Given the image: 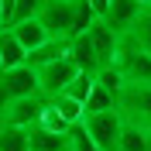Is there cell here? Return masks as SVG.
Returning a JSON list of instances; mask_svg holds the SVG:
<instances>
[{
    "label": "cell",
    "instance_id": "1",
    "mask_svg": "<svg viewBox=\"0 0 151 151\" xmlns=\"http://www.w3.org/2000/svg\"><path fill=\"white\" fill-rule=\"evenodd\" d=\"M117 110L127 124H141L151 131V83H124L117 93Z\"/></svg>",
    "mask_w": 151,
    "mask_h": 151
},
{
    "label": "cell",
    "instance_id": "2",
    "mask_svg": "<svg viewBox=\"0 0 151 151\" xmlns=\"http://www.w3.org/2000/svg\"><path fill=\"white\" fill-rule=\"evenodd\" d=\"M86 131L100 144V151H117L120 148V134H124V113L113 106V110H103V113H86L83 117Z\"/></svg>",
    "mask_w": 151,
    "mask_h": 151
},
{
    "label": "cell",
    "instance_id": "3",
    "mask_svg": "<svg viewBox=\"0 0 151 151\" xmlns=\"http://www.w3.org/2000/svg\"><path fill=\"white\" fill-rule=\"evenodd\" d=\"M117 65H120L127 83H151V52H144L131 35H120Z\"/></svg>",
    "mask_w": 151,
    "mask_h": 151
},
{
    "label": "cell",
    "instance_id": "4",
    "mask_svg": "<svg viewBox=\"0 0 151 151\" xmlns=\"http://www.w3.org/2000/svg\"><path fill=\"white\" fill-rule=\"evenodd\" d=\"M83 72V69L76 65V58L72 55H62L55 58V62H48V65L38 69V83H41V96H58V93H65V86L72 83L76 76Z\"/></svg>",
    "mask_w": 151,
    "mask_h": 151
},
{
    "label": "cell",
    "instance_id": "5",
    "mask_svg": "<svg viewBox=\"0 0 151 151\" xmlns=\"http://www.w3.org/2000/svg\"><path fill=\"white\" fill-rule=\"evenodd\" d=\"M41 24L52 38H69L72 41V17H76V0H45L41 7Z\"/></svg>",
    "mask_w": 151,
    "mask_h": 151
},
{
    "label": "cell",
    "instance_id": "6",
    "mask_svg": "<svg viewBox=\"0 0 151 151\" xmlns=\"http://www.w3.org/2000/svg\"><path fill=\"white\" fill-rule=\"evenodd\" d=\"M48 106V96H17V100H10L7 110H4V117H0V124H14V127H35L38 120H41V113H45Z\"/></svg>",
    "mask_w": 151,
    "mask_h": 151
},
{
    "label": "cell",
    "instance_id": "7",
    "mask_svg": "<svg viewBox=\"0 0 151 151\" xmlns=\"http://www.w3.org/2000/svg\"><path fill=\"white\" fill-rule=\"evenodd\" d=\"M0 83L7 86L10 100H17V96H38L41 93L38 69H31L28 62H24V65H14V69H4V72H0Z\"/></svg>",
    "mask_w": 151,
    "mask_h": 151
},
{
    "label": "cell",
    "instance_id": "8",
    "mask_svg": "<svg viewBox=\"0 0 151 151\" xmlns=\"http://www.w3.org/2000/svg\"><path fill=\"white\" fill-rule=\"evenodd\" d=\"M89 41H93V48H96V55H100V69L103 65H110V62H117V48H120V35L106 24L103 17H96L93 24H89Z\"/></svg>",
    "mask_w": 151,
    "mask_h": 151
},
{
    "label": "cell",
    "instance_id": "9",
    "mask_svg": "<svg viewBox=\"0 0 151 151\" xmlns=\"http://www.w3.org/2000/svg\"><path fill=\"white\" fill-rule=\"evenodd\" d=\"M141 14H144V7L137 4V0H113L103 21L110 24L113 31H117V35H127V31L134 28V21L141 17Z\"/></svg>",
    "mask_w": 151,
    "mask_h": 151
},
{
    "label": "cell",
    "instance_id": "10",
    "mask_svg": "<svg viewBox=\"0 0 151 151\" xmlns=\"http://www.w3.org/2000/svg\"><path fill=\"white\" fill-rule=\"evenodd\" d=\"M28 62V48L17 41L10 28H0V69H14Z\"/></svg>",
    "mask_w": 151,
    "mask_h": 151
},
{
    "label": "cell",
    "instance_id": "11",
    "mask_svg": "<svg viewBox=\"0 0 151 151\" xmlns=\"http://www.w3.org/2000/svg\"><path fill=\"white\" fill-rule=\"evenodd\" d=\"M10 31L17 35V41H21L24 48H28V52L41 48V45L48 41V38H52V35H48V28L41 24V17H28V21H17V24H14Z\"/></svg>",
    "mask_w": 151,
    "mask_h": 151
},
{
    "label": "cell",
    "instance_id": "12",
    "mask_svg": "<svg viewBox=\"0 0 151 151\" xmlns=\"http://www.w3.org/2000/svg\"><path fill=\"white\" fill-rule=\"evenodd\" d=\"M69 55L76 58V65L83 69V72H100V55H96L93 41H89V35H76L72 41H69Z\"/></svg>",
    "mask_w": 151,
    "mask_h": 151
},
{
    "label": "cell",
    "instance_id": "13",
    "mask_svg": "<svg viewBox=\"0 0 151 151\" xmlns=\"http://www.w3.org/2000/svg\"><path fill=\"white\" fill-rule=\"evenodd\" d=\"M62 55H69V38H48L41 48L28 52V65L41 69V65H48V62H55V58H62Z\"/></svg>",
    "mask_w": 151,
    "mask_h": 151
},
{
    "label": "cell",
    "instance_id": "14",
    "mask_svg": "<svg viewBox=\"0 0 151 151\" xmlns=\"http://www.w3.org/2000/svg\"><path fill=\"white\" fill-rule=\"evenodd\" d=\"M28 131H31V151H69V134L45 131L41 124H35Z\"/></svg>",
    "mask_w": 151,
    "mask_h": 151
},
{
    "label": "cell",
    "instance_id": "15",
    "mask_svg": "<svg viewBox=\"0 0 151 151\" xmlns=\"http://www.w3.org/2000/svg\"><path fill=\"white\" fill-rule=\"evenodd\" d=\"M0 151H31V131L14 127V124H0Z\"/></svg>",
    "mask_w": 151,
    "mask_h": 151
},
{
    "label": "cell",
    "instance_id": "16",
    "mask_svg": "<svg viewBox=\"0 0 151 151\" xmlns=\"http://www.w3.org/2000/svg\"><path fill=\"white\" fill-rule=\"evenodd\" d=\"M52 106H55L62 117H65L69 124H83V117H86V103H79V100H72L69 93H58V96H52Z\"/></svg>",
    "mask_w": 151,
    "mask_h": 151
},
{
    "label": "cell",
    "instance_id": "17",
    "mask_svg": "<svg viewBox=\"0 0 151 151\" xmlns=\"http://www.w3.org/2000/svg\"><path fill=\"white\" fill-rule=\"evenodd\" d=\"M113 106H117V96H113L106 86L93 83V89L86 96V113H103V110H113Z\"/></svg>",
    "mask_w": 151,
    "mask_h": 151
},
{
    "label": "cell",
    "instance_id": "18",
    "mask_svg": "<svg viewBox=\"0 0 151 151\" xmlns=\"http://www.w3.org/2000/svg\"><path fill=\"white\" fill-rule=\"evenodd\" d=\"M96 83H100V86H106V89L117 96V93L124 89V83H127V79H124L120 65H117V62H110V65H103L100 72H96Z\"/></svg>",
    "mask_w": 151,
    "mask_h": 151
},
{
    "label": "cell",
    "instance_id": "19",
    "mask_svg": "<svg viewBox=\"0 0 151 151\" xmlns=\"http://www.w3.org/2000/svg\"><path fill=\"white\" fill-rule=\"evenodd\" d=\"M127 35H131L134 41L144 48V52H151V7H144V14L134 21V28L127 31Z\"/></svg>",
    "mask_w": 151,
    "mask_h": 151
},
{
    "label": "cell",
    "instance_id": "20",
    "mask_svg": "<svg viewBox=\"0 0 151 151\" xmlns=\"http://www.w3.org/2000/svg\"><path fill=\"white\" fill-rule=\"evenodd\" d=\"M69 151H100V144L86 131V124H72V131H69Z\"/></svg>",
    "mask_w": 151,
    "mask_h": 151
},
{
    "label": "cell",
    "instance_id": "21",
    "mask_svg": "<svg viewBox=\"0 0 151 151\" xmlns=\"http://www.w3.org/2000/svg\"><path fill=\"white\" fill-rule=\"evenodd\" d=\"M38 124H41L45 131H55V134H69V131H72V124L52 106V100H48V106H45V113H41V120H38Z\"/></svg>",
    "mask_w": 151,
    "mask_h": 151
},
{
    "label": "cell",
    "instance_id": "22",
    "mask_svg": "<svg viewBox=\"0 0 151 151\" xmlns=\"http://www.w3.org/2000/svg\"><path fill=\"white\" fill-rule=\"evenodd\" d=\"M93 83H96V76H93V72H79V76L72 79V83L65 86V93L72 96V100H79V103H86V96H89Z\"/></svg>",
    "mask_w": 151,
    "mask_h": 151
},
{
    "label": "cell",
    "instance_id": "23",
    "mask_svg": "<svg viewBox=\"0 0 151 151\" xmlns=\"http://www.w3.org/2000/svg\"><path fill=\"white\" fill-rule=\"evenodd\" d=\"M45 7V0H17L14 4V21H10V28L17 24V21H28V17H38Z\"/></svg>",
    "mask_w": 151,
    "mask_h": 151
},
{
    "label": "cell",
    "instance_id": "24",
    "mask_svg": "<svg viewBox=\"0 0 151 151\" xmlns=\"http://www.w3.org/2000/svg\"><path fill=\"white\" fill-rule=\"evenodd\" d=\"M110 4H113V0H89V7H93V14H96V17H106Z\"/></svg>",
    "mask_w": 151,
    "mask_h": 151
},
{
    "label": "cell",
    "instance_id": "25",
    "mask_svg": "<svg viewBox=\"0 0 151 151\" xmlns=\"http://www.w3.org/2000/svg\"><path fill=\"white\" fill-rule=\"evenodd\" d=\"M7 103H10V93H7V86L0 83V117H4V110H7Z\"/></svg>",
    "mask_w": 151,
    "mask_h": 151
},
{
    "label": "cell",
    "instance_id": "26",
    "mask_svg": "<svg viewBox=\"0 0 151 151\" xmlns=\"http://www.w3.org/2000/svg\"><path fill=\"white\" fill-rule=\"evenodd\" d=\"M0 28H4V0H0Z\"/></svg>",
    "mask_w": 151,
    "mask_h": 151
},
{
    "label": "cell",
    "instance_id": "27",
    "mask_svg": "<svg viewBox=\"0 0 151 151\" xmlns=\"http://www.w3.org/2000/svg\"><path fill=\"white\" fill-rule=\"evenodd\" d=\"M0 72H4V69H0Z\"/></svg>",
    "mask_w": 151,
    "mask_h": 151
}]
</instances>
